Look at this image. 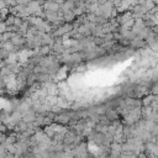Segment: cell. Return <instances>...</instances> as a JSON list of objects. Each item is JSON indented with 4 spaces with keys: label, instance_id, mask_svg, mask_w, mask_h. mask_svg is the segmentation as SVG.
<instances>
[{
    "label": "cell",
    "instance_id": "6da1fadb",
    "mask_svg": "<svg viewBox=\"0 0 158 158\" xmlns=\"http://www.w3.org/2000/svg\"><path fill=\"white\" fill-rule=\"evenodd\" d=\"M147 12H148V10H147L146 5H142V4H137V5H135L133 9H132V14H133L136 17H142V16L146 15Z\"/></svg>",
    "mask_w": 158,
    "mask_h": 158
},
{
    "label": "cell",
    "instance_id": "7a4b0ae2",
    "mask_svg": "<svg viewBox=\"0 0 158 158\" xmlns=\"http://www.w3.org/2000/svg\"><path fill=\"white\" fill-rule=\"evenodd\" d=\"M106 117L110 122H112L115 120H118V112L114 109H109V110H106Z\"/></svg>",
    "mask_w": 158,
    "mask_h": 158
},
{
    "label": "cell",
    "instance_id": "3957f363",
    "mask_svg": "<svg viewBox=\"0 0 158 158\" xmlns=\"http://www.w3.org/2000/svg\"><path fill=\"white\" fill-rule=\"evenodd\" d=\"M75 15L73 12V10H68V11H64L63 12V20L64 22H73L75 20Z\"/></svg>",
    "mask_w": 158,
    "mask_h": 158
},
{
    "label": "cell",
    "instance_id": "277c9868",
    "mask_svg": "<svg viewBox=\"0 0 158 158\" xmlns=\"http://www.w3.org/2000/svg\"><path fill=\"white\" fill-rule=\"evenodd\" d=\"M154 100V95H148V96H146L143 100H142V105L143 106H148V105H151L152 104V101Z\"/></svg>",
    "mask_w": 158,
    "mask_h": 158
}]
</instances>
